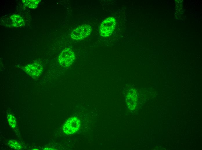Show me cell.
Wrapping results in <instances>:
<instances>
[{
    "instance_id": "cell-8",
    "label": "cell",
    "mask_w": 202,
    "mask_h": 150,
    "mask_svg": "<svg viewBox=\"0 0 202 150\" xmlns=\"http://www.w3.org/2000/svg\"><path fill=\"white\" fill-rule=\"evenodd\" d=\"M9 124L12 127L14 128L16 126V122L15 117L12 115H8V117Z\"/></svg>"
},
{
    "instance_id": "cell-2",
    "label": "cell",
    "mask_w": 202,
    "mask_h": 150,
    "mask_svg": "<svg viewBox=\"0 0 202 150\" xmlns=\"http://www.w3.org/2000/svg\"><path fill=\"white\" fill-rule=\"evenodd\" d=\"M75 59V55L70 48H67L64 49L59 55L58 61L62 66L68 67L71 65Z\"/></svg>"
},
{
    "instance_id": "cell-1",
    "label": "cell",
    "mask_w": 202,
    "mask_h": 150,
    "mask_svg": "<svg viewBox=\"0 0 202 150\" xmlns=\"http://www.w3.org/2000/svg\"><path fill=\"white\" fill-rule=\"evenodd\" d=\"M116 24V20L113 17H108L105 19L100 26V35L104 37L109 36L114 30Z\"/></svg>"
},
{
    "instance_id": "cell-6",
    "label": "cell",
    "mask_w": 202,
    "mask_h": 150,
    "mask_svg": "<svg viewBox=\"0 0 202 150\" xmlns=\"http://www.w3.org/2000/svg\"><path fill=\"white\" fill-rule=\"evenodd\" d=\"M10 18L13 25L16 27L22 26L24 24V20L20 16L14 14L11 15Z\"/></svg>"
},
{
    "instance_id": "cell-7",
    "label": "cell",
    "mask_w": 202,
    "mask_h": 150,
    "mask_svg": "<svg viewBox=\"0 0 202 150\" xmlns=\"http://www.w3.org/2000/svg\"><path fill=\"white\" fill-rule=\"evenodd\" d=\"M23 2L25 5L30 8L34 9L36 8L37 7L38 4L40 1L37 0H23Z\"/></svg>"
},
{
    "instance_id": "cell-5",
    "label": "cell",
    "mask_w": 202,
    "mask_h": 150,
    "mask_svg": "<svg viewBox=\"0 0 202 150\" xmlns=\"http://www.w3.org/2000/svg\"><path fill=\"white\" fill-rule=\"evenodd\" d=\"M42 70L41 65L37 63L29 64L25 68V72L33 78H36L39 76Z\"/></svg>"
},
{
    "instance_id": "cell-9",
    "label": "cell",
    "mask_w": 202,
    "mask_h": 150,
    "mask_svg": "<svg viewBox=\"0 0 202 150\" xmlns=\"http://www.w3.org/2000/svg\"><path fill=\"white\" fill-rule=\"evenodd\" d=\"M8 144L9 146L12 148L16 149H20V146L15 140H10L9 141Z\"/></svg>"
},
{
    "instance_id": "cell-4",
    "label": "cell",
    "mask_w": 202,
    "mask_h": 150,
    "mask_svg": "<svg viewBox=\"0 0 202 150\" xmlns=\"http://www.w3.org/2000/svg\"><path fill=\"white\" fill-rule=\"evenodd\" d=\"M80 125V120L77 117H71L68 119L63 126L64 132L67 134H72L78 131Z\"/></svg>"
},
{
    "instance_id": "cell-3",
    "label": "cell",
    "mask_w": 202,
    "mask_h": 150,
    "mask_svg": "<svg viewBox=\"0 0 202 150\" xmlns=\"http://www.w3.org/2000/svg\"><path fill=\"white\" fill-rule=\"evenodd\" d=\"M91 31V28L90 25H82L73 31L71 34V37L77 40H82L89 36Z\"/></svg>"
}]
</instances>
